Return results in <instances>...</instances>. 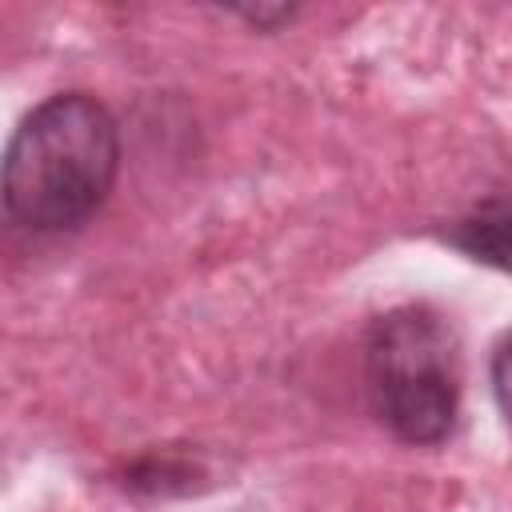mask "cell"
I'll return each instance as SVG.
<instances>
[{"label":"cell","instance_id":"obj_4","mask_svg":"<svg viewBox=\"0 0 512 512\" xmlns=\"http://www.w3.org/2000/svg\"><path fill=\"white\" fill-rule=\"evenodd\" d=\"M492 392H496L500 412L512 420V332L492 352Z\"/></svg>","mask_w":512,"mask_h":512},{"label":"cell","instance_id":"obj_2","mask_svg":"<svg viewBox=\"0 0 512 512\" xmlns=\"http://www.w3.org/2000/svg\"><path fill=\"white\" fill-rule=\"evenodd\" d=\"M364 376L376 416L404 444H440L460 408V352L452 328L420 308L384 312L364 344Z\"/></svg>","mask_w":512,"mask_h":512},{"label":"cell","instance_id":"obj_1","mask_svg":"<svg viewBox=\"0 0 512 512\" xmlns=\"http://www.w3.org/2000/svg\"><path fill=\"white\" fill-rule=\"evenodd\" d=\"M120 172L116 116L88 92L40 100L4 148V212L28 232L84 224Z\"/></svg>","mask_w":512,"mask_h":512},{"label":"cell","instance_id":"obj_5","mask_svg":"<svg viewBox=\"0 0 512 512\" xmlns=\"http://www.w3.org/2000/svg\"><path fill=\"white\" fill-rule=\"evenodd\" d=\"M248 24H256V28H272V24H284V20H292V8H236Z\"/></svg>","mask_w":512,"mask_h":512},{"label":"cell","instance_id":"obj_3","mask_svg":"<svg viewBox=\"0 0 512 512\" xmlns=\"http://www.w3.org/2000/svg\"><path fill=\"white\" fill-rule=\"evenodd\" d=\"M448 244L464 256L512 276V196L480 200L468 216L448 228Z\"/></svg>","mask_w":512,"mask_h":512}]
</instances>
